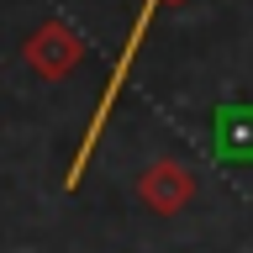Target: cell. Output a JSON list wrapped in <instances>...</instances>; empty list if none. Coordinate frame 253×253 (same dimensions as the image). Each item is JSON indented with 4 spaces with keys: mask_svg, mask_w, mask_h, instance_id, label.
<instances>
[{
    "mask_svg": "<svg viewBox=\"0 0 253 253\" xmlns=\"http://www.w3.org/2000/svg\"><path fill=\"white\" fill-rule=\"evenodd\" d=\"M216 158L232 169H253V100H216L211 106Z\"/></svg>",
    "mask_w": 253,
    "mask_h": 253,
    "instance_id": "obj_4",
    "label": "cell"
},
{
    "mask_svg": "<svg viewBox=\"0 0 253 253\" xmlns=\"http://www.w3.org/2000/svg\"><path fill=\"white\" fill-rule=\"evenodd\" d=\"M158 5H169V0H142L137 21H132V32H126L122 53H116V63H111L106 90H100V100H95L90 122H84V132H79V148H74V158H69V174H63V185H69V190H79V179H84V169H90L95 148H100V137H106V122H111V111H116V100H122L126 79H132V63H137L142 42H148V27H153V11H158Z\"/></svg>",
    "mask_w": 253,
    "mask_h": 253,
    "instance_id": "obj_1",
    "label": "cell"
},
{
    "mask_svg": "<svg viewBox=\"0 0 253 253\" xmlns=\"http://www.w3.org/2000/svg\"><path fill=\"white\" fill-rule=\"evenodd\" d=\"M21 63H27L37 79L58 84V79H69L79 63H84V37H79L63 16H47L42 27L21 42Z\"/></svg>",
    "mask_w": 253,
    "mask_h": 253,
    "instance_id": "obj_2",
    "label": "cell"
},
{
    "mask_svg": "<svg viewBox=\"0 0 253 253\" xmlns=\"http://www.w3.org/2000/svg\"><path fill=\"white\" fill-rule=\"evenodd\" d=\"M137 201L153 211V216H179L190 201H195V174L179 158H153L148 169L137 174Z\"/></svg>",
    "mask_w": 253,
    "mask_h": 253,
    "instance_id": "obj_3",
    "label": "cell"
}]
</instances>
